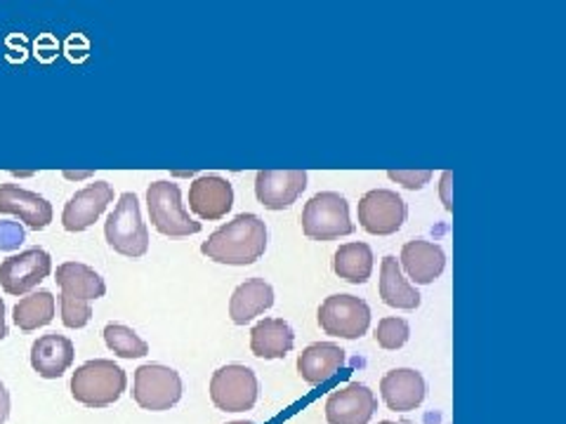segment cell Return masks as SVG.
<instances>
[{"label":"cell","mask_w":566,"mask_h":424,"mask_svg":"<svg viewBox=\"0 0 566 424\" xmlns=\"http://www.w3.org/2000/svg\"><path fill=\"white\" fill-rule=\"evenodd\" d=\"M274 305V288L264 278H248L234 290L229 299V316L237 326H245L255 316L272 309Z\"/></svg>","instance_id":"obj_21"},{"label":"cell","mask_w":566,"mask_h":424,"mask_svg":"<svg viewBox=\"0 0 566 424\" xmlns=\"http://www.w3.org/2000/svg\"><path fill=\"white\" fill-rule=\"evenodd\" d=\"M8 338V324H6V303L0 297V340Z\"/></svg>","instance_id":"obj_31"},{"label":"cell","mask_w":566,"mask_h":424,"mask_svg":"<svg viewBox=\"0 0 566 424\" xmlns=\"http://www.w3.org/2000/svg\"><path fill=\"white\" fill-rule=\"evenodd\" d=\"M57 286L62 288L60 307H62V324L66 328H85L93 318L91 303L106 295L104 278L87 264L81 262H64L55 274Z\"/></svg>","instance_id":"obj_2"},{"label":"cell","mask_w":566,"mask_h":424,"mask_svg":"<svg viewBox=\"0 0 566 424\" xmlns=\"http://www.w3.org/2000/svg\"><path fill=\"white\" fill-rule=\"evenodd\" d=\"M104 236L114 251L123 257H145L149 251V232L147 224L142 222L139 201L135 193H123L116 208L104 224Z\"/></svg>","instance_id":"obj_4"},{"label":"cell","mask_w":566,"mask_h":424,"mask_svg":"<svg viewBox=\"0 0 566 424\" xmlns=\"http://www.w3.org/2000/svg\"><path fill=\"white\" fill-rule=\"evenodd\" d=\"M378 424H397V422H389V420H382V422H378Z\"/></svg>","instance_id":"obj_33"},{"label":"cell","mask_w":566,"mask_h":424,"mask_svg":"<svg viewBox=\"0 0 566 424\" xmlns=\"http://www.w3.org/2000/svg\"><path fill=\"white\" fill-rule=\"evenodd\" d=\"M189 208L193 215L206 222H218L227 218L234 208L232 182L218 174H203L189 187Z\"/></svg>","instance_id":"obj_13"},{"label":"cell","mask_w":566,"mask_h":424,"mask_svg":"<svg viewBox=\"0 0 566 424\" xmlns=\"http://www.w3.org/2000/svg\"><path fill=\"white\" fill-rule=\"evenodd\" d=\"M411 338V328L399 316H387L378 324L376 328V342L387 349V351H397L401 349Z\"/></svg>","instance_id":"obj_27"},{"label":"cell","mask_w":566,"mask_h":424,"mask_svg":"<svg viewBox=\"0 0 566 424\" xmlns=\"http://www.w3.org/2000/svg\"><path fill=\"white\" fill-rule=\"evenodd\" d=\"M318 326L331 338L359 340L370 326V309L361 297L331 295L318 307Z\"/></svg>","instance_id":"obj_9"},{"label":"cell","mask_w":566,"mask_h":424,"mask_svg":"<svg viewBox=\"0 0 566 424\" xmlns=\"http://www.w3.org/2000/svg\"><path fill=\"white\" fill-rule=\"evenodd\" d=\"M52 274V257L43 247H31L20 255H10L0 264V288L12 297L31 293Z\"/></svg>","instance_id":"obj_11"},{"label":"cell","mask_w":566,"mask_h":424,"mask_svg":"<svg viewBox=\"0 0 566 424\" xmlns=\"http://www.w3.org/2000/svg\"><path fill=\"white\" fill-rule=\"evenodd\" d=\"M24 243V226L17 222H0V251H17Z\"/></svg>","instance_id":"obj_29"},{"label":"cell","mask_w":566,"mask_h":424,"mask_svg":"<svg viewBox=\"0 0 566 424\" xmlns=\"http://www.w3.org/2000/svg\"><path fill=\"white\" fill-rule=\"evenodd\" d=\"M149 220L158 234L185 239L201 232V222H193L182 203V191L175 182H154L147 189Z\"/></svg>","instance_id":"obj_5"},{"label":"cell","mask_w":566,"mask_h":424,"mask_svg":"<svg viewBox=\"0 0 566 424\" xmlns=\"http://www.w3.org/2000/svg\"><path fill=\"white\" fill-rule=\"evenodd\" d=\"M305 189V170H260L255 174V197L268 210L291 208Z\"/></svg>","instance_id":"obj_15"},{"label":"cell","mask_w":566,"mask_h":424,"mask_svg":"<svg viewBox=\"0 0 566 424\" xmlns=\"http://www.w3.org/2000/svg\"><path fill=\"white\" fill-rule=\"evenodd\" d=\"M378 411V399L366 384L349 382L326 399L328 424H368Z\"/></svg>","instance_id":"obj_12"},{"label":"cell","mask_w":566,"mask_h":424,"mask_svg":"<svg viewBox=\"0 0 566 424\" xmlns=\"http://www.w3.org/2000/svg\"><path fill=\"white\" fill-rule=\"evenodd\" d=\"M264 251H268V226L253 212H243V215L220 226L201 245V253L208 259L229 264V267L255 264L264 255Z\"/></svg>","instance_id":"obj_1"},{"label":"cell","mask_w":566,"mask_h":424,"mask_svg":"<svg viewBox=\"0 0 566 424\" xmlns=\"http://www.w3.org/2000/svg\"><path fill=\"white\" fill-rule=\"evenodd\" d=\"M10 415V392L6 389V384L0 382V424L8 422Z\"/></svg>","instance_id":"obj_30"},{"label":"cell","mask_w":566,"mask_h":424,"mask_svg":"<svg viewBox=\"0 0 566 424\" xmlns=\"http://www.w3.org/2000/svg\"><path fill=\"white\" fill-rule=\"evenodd\" d=\"M345 361H347V353L343 347L333 342H316V344H310L297 357V375L307 384L318 386L338 373V370L345 365Z\"/></svg>","instance_id":"obj_20"},{"label":"cell","mask_w":566,"mask_h":424,"mask_svg":"<svg viewBox=\"0 0 566 424\" xmlns=\"http://www.w3.org/2000/svg\"><path fill=\"white\" fill-rule=\"evenodd\" d=\"M0 212L20 218L33 232H43L52 222V205L43 197H39V193L27 191L17 184L0 187Z\"/></svg>","instance_id":"obj_18"},{"label":"cell","mask_w":566,"mask_h":424,"mask_svg":"<svg viewBox=\"0 0 566 424\" xmlns=\"http://www.w3.org/2000/svg\"><path fill=\"white\" fill-rule=\"evenodd\" d=\"M293 344L295 332L283 318H264L251 330V351L258 359H283L293 349Z\"/></svg>","instance_id":"obj_22"},{"label":"cell","mask_w":566,"mask_h":424,"mask_svg":"<svg viewBox=\"0 0 566 424\" xmlns=\"http://www.w3.org/2000/svg\"><path fill=\"white\" fill-rule=\"evenodd\" d=\"M333 272L352 286H361L374 274V251L366 243L340 245L333 255Z\"/></svg>","instance_id":"obj_24"},{"label":"cell","mask_w":566,"mask_h":424,"mask_svg":"<svg viewBox=\"0 0 566 424\" xmlns=\"http://www.w3.org/2000/svg\"><path fill=\"white\" fill-rule=\"evenodd\" d=\"M104 342L120 359H142L149 353V344L133 328L120 324H109L104 328Z\"/></svg>","instance_id":"obj_26"},{"label":"cell","mask_w":566,"mask_h":424,"mask_svg":"<svg viewBox=\"0 0 566 424\" xmlns=\"http://www.w3.org/2000/svg\"><path fill=\"white\" fill-rule=\"evenodd\" d=\"M387 177H389V180L399 182L406 189L418 191L432 180V170H389Z\"/></svg>","instance_id":"obj_28"},{"label":"cell","mask_w":566,"mask_h":424,"mask_svg":"<svg viewBox=\"0 0 566 424\" xmlns=\"http://www.w3.org/2000/svg\"><path fill=\"white\" fill-rule=\"evenodd\" d=\"M359 224L370 236H392L406 222V203L397 191L374 189L359 201Z\"/></svg>","instance_id":"obj_10"},{"label":"cell","mask_w":566,"mask_h":424,"mask_svg":"<svg viewBox=\"0 0 566 424\" xmlns=\"http://www.w3.org/2000/svg\"><path fill=\"white\" fill-rule=\"evenodd\" d=\"M133 399L142 411L164 413L182 399V378L177 370L158 363L139 365L135 370Z\"/></svg>","instance_id":"obj_7"},{"label":"cell","mask_w":566,"mask_h":424,"mask_svg":"<svg viewBox=\"0 0 566 424\" xmlns=\"http://www.w3.org/2000/svg\"><path fill=\"white\" fill-rule=\"evenodd\" d=\"M303 232L312 241H335L349 236L354 224L349 220L347 199L335 191H322L305 203Z\"/></svg>","instance_id":"obj_6"},{"label":"cell","mask_w":566,"mask_h":424,"mask_svg":"<svg viewBox=\"0 0 566 424\" xmlns=\"http://www.w3.org/2000/svg\"><path fill=\"white\" fill-rule=\"evenodd\" d=\"M128 386L126 370L109 359H95L76 368L71 378V396L85 409H109Z\"/></svg>","instance_id":"obj_3"},{"label":"cell","mask_w":566,"mask_h":424,"mask_svg":"<svg viewBox=\"0 0 566 424\" xmlns=\"http://www.w3.org/2000/svg\"><path fill=\"white\" fill-rule=\"evenodd\" d=\"M112 201H114V187L109 182L87 184L85 189L76 191L64 205V212H62L64 229L71 234L85 232V229H91L99 220V215Z\"/></svg>","instance_id":"obj_14"},{"label":"cell","mask_w":566,"mask_h":424,"mask_svg":"<svg viewBox=\"0 0 566 424\" xmlns=\"http://www.w3.org/2000/svg\"><path fill=\"white\" fill-rule=\"evenodd\" d=\"M55 311H57L55 295H52L50 290H39V293H31V295L22 297L20 303L14 305L12 316H14L17 328L24 332H33V330L52 324Z\"/></svg>","instance_id":"obj_25"},{"label":"cell","mask_w":566,"mask_h":424,"mask_svg":"<svg viewBox=\"0 0 566 424\" xmlns=\"http://www.w3.org/2000/svg\"><path fill=\"white\" fill-rule=\"evenodd\" d=\"M260 384L255 373L248 365H224L216 370L210 380V401L218 411L224 413H245L258 403Z\"/></svg>","instance_id":"obj_8"},{"label":"cell","mask_w":566,"mask_h":424,"mask_svg":"<svg viewBox=\"0 0 566 424\" xmlns=\"http://www.w3.org/2000/svg\"><path fill=\"white\" fill-rule=\"evenodd\" d=\"M74 342L64 338V335H41V338L31 344V365L43 380H60L71 368V363H74Z\"/></svg>","instance_id":"obj_16"},{"label":"cell","mask_w":566,"mask_h":424,"mask_svg":"<svg viewBox=\"0 0 566 424\" xmlns=\"http://www.w3.org/2000/svg\"><path fill=\"white\" fill-rule=\"evenodd\" d=\"M403 272L416 286H430L447 269V255L437 243L430 241H409L401 247Z\"/></svg>","instance_id":"obj_19"},{"label":"cell","mask_w":566,"mask_h":424,"mask_svg":"<svg viewBox=\"0 0 566 424\" xmlns=\"http://www.w3.org/2000/svg\"><path fill=\"white\" fill-rule=\"evenodd\" d=\"M380 394L389 411L411 413L424 401V380L413 368H395L380 380Z\"/></svg>","instance_id":"obj_17"},{"label":"cell","mask_w":566,"mask_h":424,"mask_svg":"<svg viewBox=\"0 0 566 424\" xmlns=\"http://www.w3.org/2000/svg\"><path fill=\"white\" fill-rule=\"evenodd\" d=\"M380 297L387 307L413 311L420 307V293L403 278L397 257L387 255L380 264Z\"/></svg>","instance_id":"obj_23"},{"label":"cell","mask_w":566,"mask_h":424,"mask_svg":"<svg viewBox=\"0 0 566 424\" xmlns=\"http://www.w3.org/2000/svg\"><path fill=\"white\" fill-rule=\"evenodd\" d=\"M227 424H255V422H245V420H237V422H227Z\"/></svg>","instance_id":"obj_32"}]
</instances>
